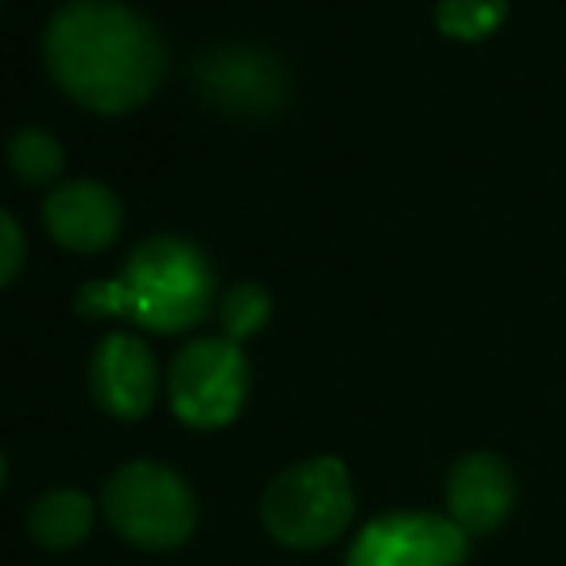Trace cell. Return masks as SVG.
Returning a JSON list of instances; mask_svg holds the SVG:
<instances>
[{
  "instance_id": "1",
  "label": "cell",
  "mask_w": 566,
  "mask_h": 566,
  "mask_svg": "<svg viewBox=\"0 0 566 566\" xmlns=\"http://www.w3.org/2000/svg\"><path fill=\"white\" fill-rule=\"evenodd\" d=\"M51 78L82 109L120 117L148 102L167 74L156 28L117 0H71L43 35Z\"/></svg>"
},
{
  "instance_id": "2",
  "label": "cell",
  "mask_w": 566,
  "mask_h": 566,
  "mask_svg": "<svg viewBox=\"0 0 566 566\" xmlns=\"http://www.w3.org/2000/svg\"><path fill=\"white\" fill-rule=\"evenodd\" d=\"M82 318H117L148 334H187L213 311V268L182 237L140 241L117 275L82 283L74 295Z\"/></svg>"
},
{
  "instance_id": "3",
  "label": "cell",
  "mask_w": 566,
  "mask_h": 566,
  "mask_svg": "<svg viewBox=\"0 0 566 566\" xmlns=\"http://www.w3.org/2000/svg\"><path fill=\"white\" fill-rule=\"evenodd\" d=\"M357 512L354 478L331 454L287 465L260 496V524L287 551H323L349 532Z\"/></svg>"
},
{
  "instance_id": "4",
  "label": "cell",
  "mask_w": 566,
  "mask_h": 566,
  "mask_svg": "<svg viewBox=\"0 0 566 566\" xmlns=\"http://www.w3.org/2000/svg\"><path fill=\"white\" fill-rule=\"evenodd\" d=\"M102 512L125 543L140 551H175L198 527V496L179 470L136 458L109 473Z\"/></svg>"
},
{
  "instance_id": "5",
  "label": "cell",
  "mask_w": 566,
  "mask_h": 566,
  "mask_svg": "<svg viewBox=\"0 0 566 566\" xmlns=\"http://www.w3.org/2000/svg\"><path fill=\"white\" fill-rule=\"evenodd\" d=\"M249 357L229 338H195L175 354L167 369V400L179 423L195 431L229 427L249 400Z\"/></svg>"
},
{
  "instance_id": "6",
  "label": "cell",
  "mask_w": 566,
  "mask_h": 566,
  "mask_svg": "<svg viewBox=\"0 0 566 566\" xmlns=\"http://www.w3.org/2000/svg\"><path fill=\"white\" fill-rule=\"evenodd\" d=\"M470 535L447 512L400 509L369 520L346 551V566H465Z\"/></svg>"
},
{
  "instance_id": "7",
  "label": "cell",
  "mask_w": 566,
  "mask_h": 566,
  "mask_svg": "<svg viewBox=\"0 0 566 566\" xmlns=\"http://www.w3.org/2000/svg\"><path fill=\"white\" fill-rule=\"evenodd\" d=\"M159 392L156 354L136 334H109L90 357V396L105 416L136 423L151 411Z\"/></svg>"
},
{
  "instance_id": "8",
  "label": "cell",
  "mask_w": 566,
  "mask_h": 566,
  "mask_svg": "<svg viewBox=\"0 0 566 566\" xmlns=\"http://www.w3.org/2000/svg\"><path fill=\"white\" fill-rule=\"evenodd\" d=\"M195 86L206 102L221 105L229 113H260L280 109L287 97V74L272 55L252 48H221L195 63Z\"/></svg>"
},
{
  "instance_id": "9",
  "label": "cell",
  "mask_w": 566,
  "mask_h": 566,
  "mask_svg": "<svg viewBox=\"0 0 566 566\" xmlns=\"http://www.w3.org/2000/svg\"><path fill=\"white\" fill-rule=\"evenodd\" d=\"M120 221H125L120 198L94 179L59 182L43 206V226H48L51 241L78 256L109 249L120 233Z\"/></svg>"
},
{
  "instance_id": "10",
  "label": "cell",
  "mask_w": 566,
  "mask_h": 566,
  "mask_svg": "<svg viewBox=\"0 0 566 566\" xmlns=\"http://www.w3.org/2000/svg\"><path fill=\"white\" fill-rule=\"evenodd\" d=\"M516 504V478L509 462L489 450L458 458L447 478V516L462 527L465 535H489L509 520Z\"/></svg>"
},
{
  "instance_id": "11",
  "label": "cell",
  "mask_w": 566,
  "mask_h": 566,
  "mask_svg": "<svg viewBox=\"0 0 566 566\" xmlns=\"http://www.w3.org/2000/svg\"><path fill=\"white\" fill-rule=\"evenodd\" d=\"M97 504L82 489H51L28 512V532L48 551H74L90 539Z\"/></svg>"
},
{
  "instance_id": "12",
  "label": "cell",
  "mask_w": 566,
  "mask_h": 566,
  "mask_svg": "<svg viewBox=\"0 0 566 566\" xmlns=\"http://www.w3.org/2000/svg\"><path fill=\"white\" fill-rule=\"evenodd\" d=\"M9 167L24 187H59L66 167L63 144L43 128H20L9 140Z\"/></svg>"
},
{
  "instance_id": "13",
  "label": "cell",
  "mask_w": 566,
  "mask_h": 566,
  "mask_svg": "<svg viewBox=\"0 0 566 566\" xmlns=\"http://www.w3.org/2000/svg\"><path fill=\"white\" fill-rule=\"evenodd\" d=\"M504 17H509V0H439L434 9V24L447 40L458 43H478L501 32Z\"/></svg>"
},
{
  "instance_id": "14",
  "label": "cell",
  "mask_w": 566,
  "mask_h": 566,
  "mask_svg": "<svg viewBox=\"0 0 566 566\" xmlns=\"http://www.w3.org/2000/svg\"><path fill=\"white\" fill-rule=\"evenodd\" d=\"M268 318H272V300H268V292L260 283H237V287H229L218 300L221 338L237 342V346L256 338L268 326Z\"/></svg>"
},
{
  "instance_id": "15",
  "label": "cell",
  "mask_w": 566,
  "mask_h": 566,
  "mask_svg": "<svg viewBox=\"0 0 566 566\" xmlns=\"http://www.w3.org/2000/svg\"><path fill=\"white\" fill-rule=\"evenodd\" d=\"M24 268V229L9 210H0V287L12 283Z\"/></svg>"
},
{
  "instance_id": "16",
  "label": "cell",
  "mask_w": 566,
  "mask_h": 566,
  "mask_svg": "<svg viewBox=\"0 0 566 566\" xmlns=\"http://www.w3.org/2000/svg\"><path fill=\"white\" fill-rule=\"evenodd\" d=\"M4 478H9V462H4V454H0V489H4Z\"/></svg>"
}]
</instances>
